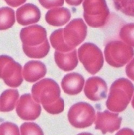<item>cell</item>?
Returning <instances> with one entry per match:
<instances>
[{
  "label": "cell",
  "mask_w": 134,
  "mask_h": 135,
  "mask_svg": "<svg viewBox=\"0 0 134 135\" xmlns=\"http://www.w3.org/2000/svg\"><path fill=\"white\" fill-rule=\"evenodd\" d=\"M134 92V86L128 79L121 78L115 81L110 86L106 107L109 110L120 113L129 104Z\"/></svg>",
  "instance_id": "1"
},
{
  "label": "cell",
  "mask_w": 134,
  "mask_h": 135,
  "mask_svg": "<svg viewBox=\"0 0 134 135\" xmlns=\"http://www.w3.org/2000/svg\"><path fill=\"white\" fill-rule=\"evenodd\" d=\"M83 8L84 20L90 27L101 28L108 22L110 11L106 0H84Z\"/></svg>",
  "instance_id": "2"
},
{
  "label": "cell",
  "mask_w": 134,
  "mask_h": 135,
  "mask_svg": "<svg viewBox=\"0 0 134 135\" xmlns=\"http://www.w3.org/2000/svg\"><path fill=\"white\" fill-rule=\"evenodd\" d=\"M133 55V48L122 41H110L104 49V56L107 62L116 68L123 67L130 62Z\"/></svg>",
  "instance_id": "3"
},
{
  "label": "cell",
  "mask_w": 134,
  "mask_h": 135,
  "mask_svg": "<svg viewBox=\"0 0 134 135\" xmlns=\"http://www.w3.org/2000/svg\"><path fill=\"white\" fill-rule=\"evenodd\" d=\"M32 94L34 100L43 107L53 104L61 97L59 84L50 78H45L32 86Z\"/></svg>",
  "instance_id": "4"
},
{
  "label": "cell",
  "mask_w": 134,
  "mask_h": 135,
  "mask_svg": "<svg viewBox=\"0 0 134 135\" xmlns=\"http://www.w3.org/2000/svg\"><path fill=\"white\" fill-rule=\"evenodd\" d=\"M78 54L80 62L91 74H96L102 68L104 64L103 53L94 44H83L79 49Z\"/></svg>",
  "instance_id": "5"
},
{
  "label": "cell",
  "mask_w": 134,
  "mask_h": 135,
  "mask_svg": "<svg viewBox=\"0 0 134 135\" xmlns=\"http://www.w3.org/2000/svg\"><path fill=\"white\" fill-rule=\"evenodd\" d=\"M68 118L73 127L78 129L90 127L96 119V112L92 106L85 102L72 105L68 113Z\"/></svg>",
  "instance_id": "6"
},
{
  "label": "cell",
  "mask_w": 134,
  "mask_h": 135,
  "mask_svg": "<svg viewBox=\"0 0 134 135\" xmlns=\"http://www.w3.org/2000/svg\"><path fill=\"white\" fill-rule=\"evenodd\" d=\"M0 67L1 78L7 85L11 88H18L23 83L22 67L12 57L1 55Z\"/></svg>",
  "instance_id": "7"
},
{
  "label": "cell",
  "mask_w": 134,
  "mask_h": 135,
  "mask_svg": "<svg viewBox=\"0 0 134 135\" xmlns=\"http://www.w3.org/2000/svg\"><path fill=\"white\" fill-rule=\"evenodd\" d=\"M87 35V26L82 18H75L63 28V37L65 43L72 49L80 45Z\"/></svg>",
  "instance_id": "8"
},
{
  "label": "cell",
  "mask_w": 134,
  "mask_h": 135,
  "mask_svg": "<svg viewBox=\"0 0 134 135\" xmlns=\"http://www.w3.org/2000/svg\"><path fill=\"white\" fill-rule=\"evenodd\" d=\"M42 108L29 93L24 94L18 101L16 111L18 117L24 120H35L40 117Z\"/></svg>",
  "instance_id": "9"
},
{
  "label": "cell",
  "mask_w": 134,
  "mask_h": 135,
  "mask_svg": "<svg viewBox=\"0 0 134 135\" xmlns=\"http://www.w3.org/2000/svg\"><path fill=\"white\" fill-rule=\"evenodd\" d=\"M122 120L118 113H112L108 110L97 112L95 122V129L101 131L103 134L113 133L120 128Z\"/></svg>",
  "instance_id": "10"
},
{
  "label": "cell",
  "mask_w": 134,
  "mask_h": 135,
  "mask_svg": "<svg viewBox=\"0 0 134 135\" xmlns=\"http://www.w3.org/2000/svg\"><path fill=\"white\" fill-rule=\"evenodd\" d=\"M20 36L22 45L27 46H37L47 39L45 28L40 25H33L21 29Z\"/></svg>",
  "instance_id": "11"
},
{
  "label": "cell",
  "mask_w": 134,
  "mask_h": 135,
  "mask_svg": "<svg viewBox=\"0 0 134 135\" xmlns=\"http://www.w3.org/2000/svg\"><path fill=\"white\" fill-rule=\"evenodd\" d=\"M108 87L106 82L99 76L89 78L85 83L84 92L89 99L99 101L107 98Z\"/></svg>",
  "instance_id": "12"
},
{
  "label": "cell",
  "mask_w": 134,
  "mask_h": 135,
  "mask_svg": "<svg viewBox=\"0 0 134 135\" xmlns=\"http://www.w3.org/2000/svg\"><path fill=\"white\" fill-rule=\"evenodd\" d=\"M16 16L19 24L26 26L39 22L41 13L40 9L32 3H27L17 9Z\"/></svg>",
  "instance_id": "13"
},
{
  "label": "cell",
  "mask_w": 134,
  "mask_h": 135,
  "mask_svg": "<svg viewBox=\"0 0 134 135\" xmlns=\"http://www.w3.org/2000/svg\"><path fill=\"white\" fill-rule=\"evenodd\" d=\"M84 84V77L78 73H70L65 75L61 81L64 92L70 95L81 92Z\"/></svg>",
  "instance_id": "14"
},
{
  "label": "cell",
  "mask_w": 134,
  "mask_h": 135,
  "mask_svg": "<svg viewBox=\"0 0 134 135\" xmlns=\"http://www.w3.org/2000/svg\"><path fill=\"white\" fill-rule=\"evenodd\" d=\"M46 73V66L44 63L40 61H29L23 67V78L28 82L35 83L44 78Z\"/></svg>",
  "instance_id": "15"
},
{
  "label": "cell",
  "mask_w": 134,
  "mask_h": 135,
  "mask_svg": "<svg viewBox=\"0 0 134 135\" xmlns=\"http://www.w3.org/2000/svg\"><path fill=\"white\" fill-rule=\"evenodd\" d=\"M54 59L57 66L65 72L74 70L79 63L77 50L76 49L68 52L56 50L54 53Z\"/></svg>",
  "instance_id": "16"
},
{
  "label": "cell",
  "mask_w": 134,
  "mask_h": 135,
  "mask_svg": "<svg viewBox=\"0 0 134 135\" xmlns=\"http://www.w3.org/2000/svg\"><path fill=\"white\" fill-rule=\"evenodd\" d=\"M71 16V12L68 8L61 7L48 11L45 18L49 25L54 27H61L69 22Z\"/></svg>",
  "instance_id": "17"
},
{
  "label": "cell",
  "mask_w": 134,
  "mask_h": 135,
  "mask_svg": "<svg viewBox=\"0 0 134 135\" xmlns=\"http://www.w3.org/2000/svg\"><path fill=\"white\" fill-rule=\"evenodd\" d=\"M19 98L17 90L8 89L3 91L1 95L0 110L2 112L13 111L16 107Z\"/></svg>",
  "instance_id": "18"
},
{
  "label": "cell",
  "mask_w": 134,
  "mask_h": 135,
  "mask_svg": "<svg viewBox=\"0 0 134 135\" xmlns=\"http://www.w3.org/2000/svg\"><path fill=\"white\" fill-rule=\"evenodd\" d=\"M22 49L25 54L30 58L42 59L49 53L50 51V45L48 40L42 44L34 47L27 46L22 45Z\"/></svg>",
  "instance_id": "19"
},
{
  "label": "cell",
  "mask_w": 134,
  "mask_h": 135,
  "mask_svg": "<svg viewBox=\"0 0 134 135\" xmlns=\"http://www.w3.org/2000/svg\"><path fill=\"white\" fill-rule=\"evenodd\" d=\"M49 39L53 47L57 51L62 52H68L73 50L64 41L63 28H62L53 32L50 36Z\"/></svg>",
  "instance_id": "20"
},
{
  "label": "cell",
  "mask_w": 134,
  "mask_h": 135,
  "mask_svg": "<svg viewBox=\"0 0 134 135\" xmlns=\"http://www.w3.org/2000/svg\"><path fill=\"white\" fill-rule=\"evenodd\" d=\"M15 23V12L11 8L2 7L0 9V29L7 30L12 27Z\"/></svg>",
  "instance_id": "21"
},
{
  "label": "cell",
  "mask_w": 134,
  "mask_h": 135,
  "mask_svg": "<svg viewBox=\"0 0 134 135\" xmlns=\"http://www.w3.org/2000/svg\"><path fill=\"white\" fill-rule=\"evenodd\" d=\"M117 11L129 16L134 17V0H112Z\"/></svg>",
  "instance_id": "22"
},
{
  "label": "cell",
  "mask_w": 134,
  "mask_h": 135,
  "mask_svg": "<svg viewBox=\"0 0 134 135\" xmlns=\"http://www.w3.org/2000/svg\"><path fill=\"white\" fill-rule=\"evenodd\" d=\"M119 35L123 42L134 47V23L123 26L121 28Z\"/></svg>",
  "instance_id": "23"
},
{
  "label": "cell",
  "mask_w": 134,
  "mask_h": 135,
  "mask_svg": "<svg viewBox=\"0 0 134 135\" xmlns=\"http://www.w3.org/2000/svg\"><path fill=\"white\" fill-rule=\"evenodd\" d=\"M21 134H44L42 129L35 123L27 122L20 127Z\"/></svg>",
  "instance_id": "24"
},
{
  "label": "cell",
  "mask_w": 134,
  "mask_h": 135,
  "mask_svg": "<svg viewBox=\"0 0 134 135\" xmlns=\"http://www.w3.org/2000/svg\"><path fill=\"white\" fill-rule=\"evenodd\" d=\"M1 134H20V130L17 125L13 123L6 122L1 124L0 127Z\"/></svg>",
  "instance_id": "25"
},
{
  "label": "cell",
  "mask_w": 134,
  "mask_h": 135,
  "mask_svg": "<svg viewBox=\"0 0 134 135\" xmlns=\"http://www.w3.org/2000/svg\"><path fill=\"white\" fill-rule=\"evenodd\" d=\"M44 109L50 114H57L62 113L64 110V100L61 98L55 103L45 106L43 107Z\"/></svg>",
  "instance_id": "26"
},
{
  "label": "cell",
  "mask_w": 134,
  "mask_h": 135,
  "mask_svg": "<svg viewBox=\"0 0 134 135\" xmlns=\"http://www.w3.org/2000/svg\"><path fill=\"white\" fill-rule=\"evenodd\" d=\"M40 4L45 9L61 7L64 4V0H39Z\"/></svg>",
  "instance_id": "27"
},
{
  "label": "cell",
  "mask_w": 134,
  "mask_h": 135,
  "mask_svg": "<svg viewBox=\"0 0 134 135\" xmlns=\"http://www.w3.org/2000/svg\"><path fill=\"white\" fill-rule=\"evenodd\" d=\"M126 73L130 79L134 81V57L127 65L126 67Z\"/></svg>",
  "instance_id": "28"
},
{
  "label": "cell",
  "mask_w": 134,
  "mask_h": 135,
  "mask_svg": "<svg viewBox=\"0 0 134 135\" xmlns=\"http://www.w3.org/2000/svg\"><path fill=\"white\" fill-rule=\"evenodd\" d=\"M6 2L12 7H17L25 2L27 0H4Z\"/></svg>",
  "instance_id": "29"
},
{
  "label": "cell",
  "mask_w": 134,
  "mask_h": 135,
  "mask_svg": "<svg viewBox=\"0 0 134 135\" xmlns=\"http://www.w3.org/2000/svg\"><path fill=\"white\" fill-rule=\"evenodd\" d=\"M65 2L70 5L73 6H80L84 0H65Z\"/></svg>",
  "instance_id": "30"
},
{
  "label": "cell",
  "mask_w": 134,
  "mask_h": 135,
  "mask_svg": "<svg viewBox=\"0 0 134 135\" xmlns=\"http://www.w3.org/2000/svg\"><path fill=\"white\" fill-rule=\"evenodd\" d=\"M134 134V132L129 129H123L116 133V134Z\"/></svg>",
  "instance_id": "31"
},
{
  "label": "cell",
  "mask_w": 134,
  "mask_h": 135,
  "mask_svg": "<svg viewBox=\"0 0 134 135\" xmlns=\"http://www.w3.org/2000/svg\"><path fill=\"white\" fill-rule=\"evenodd\" d=\"M131 104H132V107H133V108L134 109V95H133V99H132V100Z\"/></svg>",
  "instance_id": "32"
}]
</instances>
